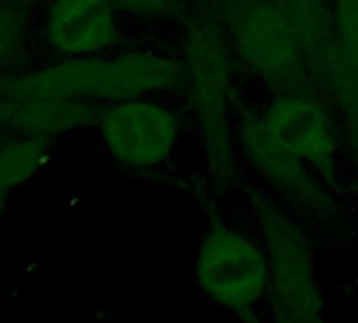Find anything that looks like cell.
I'll use <instances>...</instances> for the list:
<instances>
[{
	"instance_id": "52a82bcc",
	"label": "cell",
	"mask_w": 358,
	"mask_h": 323,
	"mask_svg": "<svg viewBox=\"0 0 358 323\" xmlns=\"http://www.w3.org/2000/svg\"><path fill=\"white\" fill-rule=\"evenodd\" d=\"M47 45L70 57H91L118 39L116 15L106 0H53L45 13Z\"/></svg>"
},
{
	"instance_id": "7c38bea8",
	"label": "cell",
	"mask_w": 358,
	"mask_h": 323,
	"mask_svg": "<svg viewBox=\"0 0 358 323\" xmlns=\"http://www.w3.org/2000/svg\"><path fill=\"white\" fill-rule=\"evenodd\" d=\"M179 0H112V5L122 7L129 13L141 18H162L177 9Z\"/></svg>"
},
{
	"instance_id": "7a4b0ae2",
	"label": "cell",
	"mask_w": 358,
	"mask_h": 323,
	"mask_svg": "<svg viewBox=\"0 0 358 323\" xmlns=\"http://www.w3.org/2000/svg\"><path fill=\"white\" fill-rule=\"evenodd\" d=\"M184 87L196 116L209 165L226 176L234 156L232 133V47L217 24L205 11L188 20L182 36Z\"/></svg>"
},
{
	"instance_id": "5b68a950",
	"label": "cell",
	"mask_w": 358,
	"mask_h": 323,
	"mask_svg": "<svg viewBox=\"0 0 358 323\" xmlns=\"http://www.w3.org/2000/svg\"><path fill=\"white\" fill-rule=\"evenodd\" d=\"M95 125L108 154L135 170L164 163L179 137L177 116L162 104L143 97L110 104L99 110Z\"/></svg>"
},
{
	"instance_id": "8992f818",
	"label": "cell",
	"mask_w": 358,
	"mask_h": 323,
	"mask_svg": "<svg viewBox=\"0 0 358 323\" xmlns=\"http://www.w3.org/2000/svg\"><path fill=\"white\" fill-rule=\"evenodd\" d=\"M268 133L324 176L335 172L339 148L329 108L314 91H280L259 114Z\"/></svg>"
},
{
	"instance_id": "4fadbf2b",
	"label": "cell",
	"mask_w": 358,
	"mask_h": 323,
	"mask_svg": "<svg viewBox=\"0 0 358 323\" xmlns=\"http://www.w3.org/2000/svg\"><path fill=\"white\" fill-rule=\"evenodd\" d=\"M17 41H20L17 13L7 5H0V60H5V55L13 51V45Z\"/></svg>"
},
{
	"instance_id": "ba28073f",
	"label": "cell",
	"mask_w": 358,
	"mask_h": 323,
	"mask_svg": "<svg viewBox=\"0 0 358 323\" xmlns=\"http://www.w3.org/2000/svg\"><path fill=\"white\" fill-rule=\"evenodd\" d=\"M241 148L249 163L285 193L308 205H324V195L310 176V165L282 148L266 129L259 114H247L238 127Z\"/></svg>"
},
{
	"instance_id": "30bf717a",
	"label": "cell",
	"mask_w": 358,
	"mask_h": 323,
	"mask_svg": "<svg viewBox=\"0 0 358 323\" xmlns=\"http://www.w3.org/2000/svg\"><path fill=\"white\" fill-rule=\"evenodd\" d=\"M45 160V139L24 135L0 148V186L11 191L30 180Z\"/></svg>"
},
{
	"instance_id": "3957f363",
	"label": "cell",
	"mask_w": 358,
	"mask_h": 323,
	"mask_svg": "<svg viewBox=\"0 0 358 323\" xmlns=\"http://www.w3.org/2000/svg\"><path fill=\"white\" fill-rule=\"evenodd\" d=\"M232 51L280 91H314L301 45L276 0H209Z\"/></svg>"
},
{
	"instance_id": "8fae6325",
	"label": "cell",
	"mask_w": 358,
	"mask_h": 323,
	"mask_svg": "<svg viewBox=\"0 0 358 323\" xmlns=\"http://www.w3.org/2000/svg\"><path fill=\"white\" fill-rule=\"evenodd\" d=\"M333 15L343 45L358 53V0H335Z\"/></svg>"
},
{
	"instance_id": "277c9868",
	"label": "cell",
	"mask_w": 358,
	"mask_h": 323,
	"mask_svg": "<svg viewBox=\"0 0 358 323\" xmlns=\"http://www.w3.org/2000/svg\"><path fill=\"white\" fill-rule=\"evenodd\" d=\"M196 281L217 304L247 310L270 287V258L247 235L226 224H213L199 247Z\"/></svg>"
},
{
	"instance_id": "9c48e42d",
	"label": "cell",
	"mask_w": 358,
	"mask_h": 323,
	"mask_svg": "<svg viewBox=\"0 0 358 323\" xmlns=\"http://www.w3.org/2000/svg\"><path fill=\"white\" fill-rule=\"evenodd\" d=\"M97 116L99 110L85 102L57 97H17L11 121L24 135L47 142L49 137L95 123Z\"/></svg>"
},
{
	"instance_id": "5bb4252c",
	"label": "cell",
	"mask_w": 358,
	"mask_h": 323,
	"mask_svg": "<svg viewBox=\"0 0 358 323\" xmlns=\"http://www.w3.org/2000/svg\"><path fill=\"white\" fill-rule=\"evenodd\" d=\"M7 188H3V186H0V212H3V207H5V201H7Z\"/></svg>"
},
{
	"instance_id": "6da1fadb",
	"label": "cell",
	"mask_w": 358,
	"mask_h": 323,
	"mask_svg": "<svg viewBox=\"0 0 358 323\" xmlns=\"http://www.w3.org/2000/svg\"><path fill=\"white\" fill-rule=\"evenodd\" d=\"M179 87H184L182 62L158 53L135 51L116 57L91 55L64 60L20 81L15 95L116 104Z\"/></svg>"
}]
</instances>
